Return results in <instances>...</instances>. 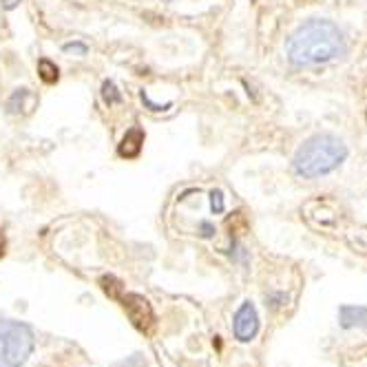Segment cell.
<instances>
[{
  "label": "cell",
  "mask_w": 367,
  "mask_h": 367,
  "mask_svg": "<svg viewBox=\"0 0 367 367\" xmlns=\"http://www.w3.org/2000/svg\"><path fill=\"white\" fill-rule=\"evenodd\" d=\"M142 144H144V131L135 127V129L127 131L124 140H122V144H120V148H117V150H120V155H122V157L133 160V157L140 155Z\"/></svg>",
  "instance_id": "52a82bcc"
},
{
  "label": "cell",
  "mask_w": 367,
  "mask_h": 367,
  "mask_svg": "<svg viewBox=\"0 0 367 367\" xmlns=\"http://www.w3.org/2000/svg\"><path fill=\"white\" fill-rule=\"evenodd\" d=\"M117 301H122V308L127 310L131 323L135 330H140L142 334H150L155 330V312H153V305L148 303L146 297L142 295H135V292H127L122 295Z\"/></svg>",
  "instance_id": "277c9868"
},
{
  "label": "cell",
  "mask_w": 367,
  "mask_h": 367,
  "mask_svg": "<svg viewBox=\"0 0 367 367\" xmlns=\"http://www.w3.org/2000/svg\"><path fill=\"white\" fill-rule=\"evenodd\" d=\"M226 208V202H224V193L219 188L215 191H210V210H212V215H221Z\"/></svg>",
  "instance_id": "8fae6325"
},
{
  "label": "cell",
  "mask_w": 367,
  "mask_h": 367,
  "mask_svg": "<svg viewBox=\"0 0 367 367\" xmlns=\"http://www.w3.org/2000/svg\"><path fill=\"white\" fill-rule=\"evenodd\" d=\"M345 157H347V146L343 144V140L330 133H318L299 146L292 166L297 175L305 179H314L339 168L345 162Z\"/></svg>",
  "instance_id": "7a4b0ae2"
},
{
  "label": "cell",
  "mask_w": 367,
  "mask_h": 367,
  "mask_svg": "<svg viewBox=\"0 0 367 367\" xmlns=\"http://www.w3.org/2000/svg\"><path fill=\"white\" fill-rule=\"evenodd\" d=\"M5 255V239H3V235H0V257Z\"/></svg>",
  "instance_id": "9a60e30c"
},
{
  "label": "cell",
  "mask_w": 367,
  "mask_h": 367,
  "mask_svg": "<svg viewBox=\"0 0 367 367\" xmlns=\"http://www.w3.org/2000/svg\"><path fill=\"white\" fill-rule=\"evenodd\" d=\"M212 235H215V226L208 224V221H202V224H200V237L210 239Z\"/></svg>",
  "instance_id": "4fadbf2b"
},
{
  "label": "cell",
  "mask_w": 367,
  "mask_h": 367,
  "mask_svg": "<svg viewBox=\"0 0 367 367\" xmlns=\"http://www.w3.org/2000/svg\"><path fill=\"white\" fill-rule=\"evenodd\" d=\"M38 73H40V80L47 82V84H56L60 78V71H58L56 63H51V60H47V58L38 60Z\"/></svg>",
  "instance_id": "ba28073f"
},
{
  "label": "cell",
  "mask_w": 367,
  "mask_h": 367,
  "mask_svg": "<svg viewBox=\"0 0 367 367\" xmlns=\"http://www.w3.org/2000/svg\"><path fill=\"white\" fill-rule=\"evenodd\" d=\"M0 3H3V9L11 11V9H16V7H18L20 0H0Z\"/></svg>",
  "instance_id": "5bb4252c"
},
{
  "label": "cell",
  "mask_w": 367,
  "mask_h": 367,
  "mask_svg": "<svg viewBox=\"0 0 367 367\" xmlns=\"http://www.w3.org/2000/svg\"><path fill=\"white\" fill-rule=\"evenodd\" d=\"M233 330H235V339L241 343L252 341L257 332H259V314L257 308L250 301H243L241 308L237 310L235 318H233Z\"/></svg>",
  "instance_id": "5b68a950"
},
{
  "label": "cell",
  "mask_w": 367,
  "mask_h": 367,
  "mask_svg": "<svg viewBox=\"0 0 367 367\" xmlns=\"http://www.w3.org/2000/svg\"><path fill=\"white\" fill-rule=\"evenodd\" d=\"M102 98H104V102L109 104V106H113V104H120V102H122V94L117 91V86H115V82H113V80H106V82L102 84Z\"/></svg>",
  "instance_id": "30bf717a"
},
{
  "label": "cell",
  "mask_w": 367,
  "mask_h": 367,
  "mask_svg": "<svg viewBox=\"0 0 367 367\" xmlns=\"http://www.w3.org/2000/svg\"><path fill=\"white\" fill-rule=\"evenodd\" d=\"M345 53V38L341 29L330 20L312 18L297 27L288 40V60L295 67L326 65Z\"/></svg>",
  "instance_id": "6da1fadb"
},
{
  "label": "cell",
  "mask_w": 367,
  "mask_h": 367,
  "mask_svg": "<svg viewBox=\"0 0 367 367\" xmlns=\"http://www.w3.org/2000/svg\"><path fill=\"white\" fill-rule=\"evenodd\" d=\"M36 345L34 332L20 321L0 318V367H22Z\"/></svg>",
  "instance_id": "3957f363"
},
{
  "label": "cell",
  "mask_w": 367,
  "mask_h": 367,
  "mask_svg": "<svg viewBox=\"0 0 367 367\" xmlns=\"http://www.w3.org/2000/svg\"><path fill=\"white\" fill-rule=\"evenodd\" d=\"M63 49L67 53H78V56H86V51H89V47H86L84 42H67Z\"/></svg>",
  "instance_id": "7c38bea8"
},
{
  "label": "cell",
  "mask_w": 367,
  "mask_h": 367,
  "mask_svg": "<svg viewBox=\"0 0 367 367\" xmlns=\"http://www.w3.org/2000/svg\"><path fill=\"white\" fill-rule=\"evenodd\" d=\"M341 316V328L352 330V328H367V308L363 305H343L339 310Z\"/></svg>",
  "instance_id": "8992f818"
},
{
  "label": "cell",
  "mask_w": 367,
  "mask_h": 367,
  "mask_svg": "<svg viewBox=\"0 0 367 367\" xmlns=\"http://www.w3.org/2000/svg\"><path fill=\"white\" fill-rule=\"evenodd\" d=\"M100 285H102V290L111 299H120L122 295H124V292H122V281H117L115 277H111V274H109V277H102L100 279Z\"/></svg>",
  "instance_id": "9c48e42d"
}]
</instances>
